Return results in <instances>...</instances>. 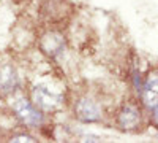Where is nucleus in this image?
I'll return each instance as SVG.
<instances>
[{"mask_svg":"<svg viewBox=\"0 0 158 143\" xmlns=\"http://www.w3.org/2000/svg\"><path fill=\"white\" fill-rule=\"evenodd\" d=\"M13 108H15L18 118L25 124V126H30V127H35V126H40L43 121V114L40 113L38 110H35V107L29 100H25L24 97H19L15 100L13 103Z\"/></svg>","mask_w":158,"mask_h":143,"instance_id":"1","label":"nucleus"},{"mask_svg":"<svg viewBox=\"0 0 158 143\" xmlns=\"http://www.w3.org/2000/svg\"><path fill=\"white\" fill-rule=\"evenodd\" d=\"M32 99H33V103L41 108L44 111H52L56 110L60 103H62V96L51 91L44 86H36L32 92Z\"/></svg>","mask_w":158,"mask_h":143,"instance_id":"2","label":"nucleus"},{"mask_svg":"<svg viewBox=\"0 0 158 143\" xmlns=\"http://www.w3.org/2000/svg\"><path fill=\"white\" fill-rule=\"evenodd\" d=\"M74 111H76L77 119H81L82 123H95L101 118L100 105L95 100H92L89 97H82L81 100H79L76 103Z\"/></svg>","mask_w":158,"mask_h":143,"instance_id":"3","label":"nucleus"},{"mask_svg":"<svg viewBox=\"0 0 158 143\" xmlns=\"http://www.w3.org/2000/svg\"><path fill=\"white\" fill-rule=\"evenodd\" d=\"M142 100L150 110H158V70L152 72L142 86Z\"/></svg>","mask_w":158,"mask_h":143,"instance_id":"4","label":"nucleus"},{"mask_svg":"<svg viewBox=\"0 0 158 143\" xmlns=\"http://www.w3.org/2000/svg\"><path fill=\"white\" fill-rule=\"evenodd\" d=\"M63 46H65V38L59 32H49L41 38V49L46 54L57 56L59 53H62Z\"/></svg>","mask_w":158,"mask_h":143,"instance_id":"5","label":"nucleus"},{"mask_svg":"<svg viewBox=\"0 0 158 143\" xmlns=\"http://www.w3.org/2000/svg\"><path fill=\"white\" fill-rule=\"evenodd\" d=\"M118 126L125 131H130V129H135L138 127L139 121H141V113L135 105H127L122 108V111L118 113Z\"/></svg>","mask_w":158,"mask_h":143,"instance_id":"6","label":"nucleus"},{"mask_svg":"<svg viewBox=\"0 0 158 143\" xmlns=\"http://www.w3.org/2000/svg\"><path fill=\"white\" fill-rule=\"evenodd\" d=\"M18 86V73L11 65H5L0 69V92L8 94L15 91Z\"/></svg>","mask_w":158,"mask_h":143,"instance_id":"7","label":"nucleus"},{"mask_svg":"<svg viewBox=\"0 0 158 143\" xmlns=\"http://www.w3.org/2000/svg\"><path fill=\"white\" fill-rule=\"evenodd\" d=\"M11 141H35V138L30 135H16L11 138Z\"/></svg>","mask_w":158,"mask_h":143,"instance_id":"8","label":"nucleus"},{"mask_svg":"<svg viewBox=\"0 0 158 143\" xmlns=\"http://www.w3.org/2000/svg\"><path fill=\"white\" fill-rule=\"evenodd\" d=\"M156 116H158V114H156Z\"/></svg>","mask_w":158,"mask_h":143,"instance_id":"9","label":"nucleus"}]
</instances>
